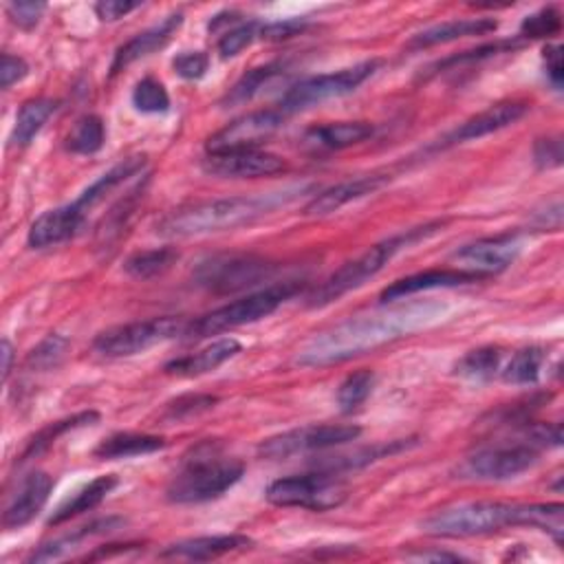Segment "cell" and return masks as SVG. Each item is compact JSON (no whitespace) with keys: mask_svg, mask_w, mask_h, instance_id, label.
Listing matches in <instances>:
<instances>
[{"mask_svg":"<svg viewBox=\"0 0 564 564\" xmlns=\"http://www.w3.org/2000/svg\"><path fill=\"white\" fill-rule=\"evenodd\" d=\"M437 311L439 309L433 304H415L391 313L353 318L313 337L298 355V364L331 366V364H339L350 357L364 355L366 350H372L387 342L404 337L406 333L419 329L424 322L437 320Z\"/></svg>","mask_w":564,"mask_h":564,"instance_id":"6da1fadb","label":"cell"},{"mask_svg":"<svg viewBox=\"0 0 564 564\" xmlns=\"http://www.w3.org/2000/svg\"><path fill=\"white\" fill-rule=\"evenodd\" d=\"M304 187H285L278 193L212 199L193 206H183L157 223V234L168 239H191L252 226L254 221L272 215L274 210L291 204Z\"/></svg>","mask_w":564,"mask_h":564,"instance_id":"7a4b0ae2","label":"cell"},{"mask_svg":"<svg viewBox=\"0 0 564 564\" xmlns=\"http://www.w3.org/2000/svg\"><path fill=\"white\" fill-rule=\"evenodd\" d=\"M245 474V465L230 459L219 441H202L181 461L165 490V498L174 505H199L221 498Z\"/></svg>","mask_w":564,"mask_h":564,"instance_id":"3957f363","label":"cell"},{"mask_svg":"<svg viewBox=\"0 0 564 564\" xmlns=\"http://www.w3.org/2000/svg\"><path fill=\"white\" fill-rule=\"evenodd\" d=\"M444 228L441 221H435V223H426V226H419V228H413V230H406L402 234H395L378 245H372L368 252H364L361 256H357L355 261L346 263L344 267H339L333 276H329L309 298H307V304L311 309H320V307H326L335 300H339L342 296H346L348 291H355L359 289L361 285H366L370 278L378 276L400 252L435 237L439 230Z\"/></svg>","mask_w":564,"mask_h":564,"instance_id":"277c9868","label":"cell"},{"mask_svg":"<svg viewBox=\"0 0 564 564\" xmlns=\"http://www.w3.org/2000/svg\"><path fill=\"white\" fill-rule=\"evenodd\" d=\"M518 503L470 500L444 507L422 522V531L439 538H472L516 527Z\"/></svg>","mask_w":564,"mask_h":564,"instance_id":"5b68a950","label":"cell"},{"mask_svg":"<svg viewBox=\"0 0 564 564\" xmlns=\"http://www.w3.org/2000/svg\"><path fill=\"white\" fill-rule=\"evenodd\" d=\"M300 289H302V283L272 285L267 289H261L256 293H250L241 300H234L230 304H223V307L202 315L199 320L185 326L183 335H187L191 339H204V337H212L217 333H223V331H230L237 326L254 324V322L276 313L287 300H291L296 293H300Z\"/></svg>","mask_w":564,"mask_h":564,"instance_id":"8992f818","label":"cell"},{"mask_svg":"<svg viewBox=\"0 0 564 564\" xmlns=\"http://www.w3.org/2000/svg\"><path fill=\"white\" fill-rule=\"evenodd\" d=\"M346 485L333 472H315L274 481L265 498L276 507H300L309 511H331L346 500Z\"/></svg>","mask_w":564,"mask_h":564,"instance_id":"52a82bcc","label":"cell"},{"mask_svg":"<svg viewBox=\"0 0 564 564\" xmlns=\"http://www.w3.org/2000/svg\"><path fill=\"white\" fill-rule=\"evenodd\" d=\"M380 67H382V60H366V62H359L355 67H348V69H342L335 73L307 78V80L298 82L296 87H291L283 95L280 111L285 115H289V113H298V111L324 104L329 100L348 95L355 89H359L368 78L378 73Z\"/></svg>","mask_w":564,"mask_h":564,"instance_id":"ba28073f","label":"cell"},{"mask_svg":"<svg viewBox=\"0 0 564 564\" xmlns=\"http://www.w3.org/2000/svg\"><path fill=\"white\" fill-rule=\"evenodd\" d=\"M274 265L254 254H217L202 261L195 269V283L212 293H234L269 280Z\"/></svg>","mask_w":564,"mask_h":564,"instance_id":"9c48e42d","label":"cell"},{"mask_svg":"<svg viewBox=\"0 0 564 564\" xmlns=\"http://www.w3.org/2000/svg\"><path fill=\"white\" fill-rule=\"evenodd\" d=\"M185 326L187 322L172 315L128 322V324L102 331L93 339V348L104 357H130L183 335Z\"/></svg>","mask_w":564,"mask_h":564,"instance_id":"30bf717a","label":"cell"},{"mask_svg":"<svg viewBox=\"0 0 564 564\" xmlns=\"http://www.w3.org/2000/svg\"><path fill=\"white\" fill-rule=\"evenodd\" d=\"M538 463V448L520 439L516 444H496L472 452L459 468L461 479L509 481Z\"/></svg>","mask_w":564,"mask_h":564,"instance_id":"8fae6325","label":"cell"},{"mask_svg":"<svg viewBox=\"0 0 564 564\" xmlns=\"http://www.w3.org/2000/svg\"><path fill=\"white\" fill-rule=\"evenodd\" d=\"M361 437L359 426H335V424H322V426H302L276 437L265 439L258 446V454L263 459H289L304 452H322L329 448L346 446L350 441H357Z\"/></svg>","mask_w":564,"mask_h":564,"instance_id":"7c38bea8","label":"cell"},{"mask_svg":"<svg viewBox=\"0 0 564 564\" xmlns=\"http://www.w3.org/2000/svg\"><path fill=\"white\" fill-rule=\"evenodd\" d=\"M285 113L280 108H265L248 113L208 139V152L232 150H258L285 126Z\"/></svg>","mask_w":564,"mask_h":564,"instance_id":"4fadbf2b","label":"cell"},{"mask_svg":"<svg viewBox=\"0 0 564 564\" xmlns=\"http://www.w3.org/2000/svg\"><path fill=\"white\" fill-rule=\"evenodd\" d=\"M522 237L520 234H498L490 239H481L470 243L452 254V258L461 265L463 272L476 274L481 278H490L494 274L505 272L522 252Z\"/></svg>","mask_w":564,"mask_h":564,"instance_id":"5bb4252c","label":"cell"},{"mask_svg":"<svg viewBox=\"0 0 564 564\" xmlns=\"http://www.w3.org/2000/svg\"><path fill=\"white\" fill-rule=\"evenodd\" d=\"M204 170L221 179H258L274 176L287 170V161L265 150H232V152H208Z\"/></svg>","mask_w":564,"mask_h":564,"instance_id":"9a60e30c","label":"cell"},{"mask_svg":"<svg viewBox=\"0 0 564 564\" xmlns=\"http://www.w3.org/2000/svg\"><path fill=\"white\" fill-rule=\"evenodd\" d=\"M51 490L54 479L47 472H32L30 476H25V481L19 485L16 494L3 511V527L21 529L30 525L49 503Z\"/></svg>","mask_w":564,"mask_h":564,"instance_id":"2e32d148","label":"cell"},{"mask_svg":"<svg viewBox=\"0 0 564 564\" xmlns=\"http://www.w3.org/2000/svg\"><path fill=\"white\" fill-rule=\"evenodd\" d=\"M389 179L391 176H387V174H366V176L346 179V181L329 187V191L315 195L311 199V204L304 208V215L307 217H329L353 202H359L372 193H378L380 187H384L389 183Z\"/></svg>","mask_w":564,"mask_h":564,"instance_id":"e0dca14e","label":"cell"},{"mask_svg":"<svg viewBox=\"0 0 564 564\" xmlns=\"http://www.w3.org/2000/svg\"><path fill=\"white\" fill-rule=\"evenodd\" d=\"M84 221H87V212L76 202L62 208H54L34 221L27 243L34 250H47V248L60 245L73 239L82 230Z\"/></svg>","mask_w":564,"mask_h":564,"instance_id":"ac0fdd59","label":"cell"},{"mask_svg":"<svg viewBox=\"0 0 564 564\" xmlns=\"http://www.w3.org/2000/svg\"><path fill=\"white\" fill-rule=\"evenodd\" d=\"M525 113H527V106L520 104V102L496 104V106L465 119L461 126H457L450 135H446L441 146L448 148V146H457V143H465V141L487 137L492 133H498V130L516 124L518 119L525 117Z\"/></svg>","mask_w":564,"mask_h":564,"instance_id":"d6986e66","label":"cell"},{"mask_svg":"<svg viewBox=\"0 0 564 564\" xmlns=\"http://www.w3.org/2000/svg\"><path fill=\"white\" fill-rule=\"evenodd\" d=\"M181 25H183V14L176 12V14H170L168 19H163L159 25L133 36L128 43H124L117 49V54L113 58V65H111V76H117L124 69H128L133 62L143 60L150 54L163 49L172 41V36L176 34V30Z\"/></svg>","mask_w":564,"mask_h":564,"instance_id":"ffe728a7","label":"cell"},{"mask_svg":"<svg viewBox=\"0 0 564 564\" xmlns=\"http://www.w3.org/2000/svg\"><path fill=\"white\" fill-rule=\"evenodd\" d=\"M479 280H485L476 274H470V272H463V269H428V272H422V274H413V276H406L393 285H389L380 300L387 304V302H395V300H404L408 296H415L419 291H433V289H452V287H461V285H472V283H479Z\"/></svg>","mask_w":564,"mask_h":564,"instance_id":"44dd1931","label":"cell"},{"mask_svg":"<svg viewBox=\"0 0 564 564\" xmlns=\"http://www.w3.org/2000/svg\"><path fill=\"white\" fill-rule=\"evenodd\" d=\"M252 540L241 533H219V536H197L185 538L165 546L159 555L165 560H215L232 551L250 549Z\"/></svg>","mask_w":564,"mask_h":564,"instance_id":"7402d4cb","label":"cell"},{"mask_svg":"<svg viewBox=\"0 0 564 564\" xmlns=\"http://www.w3.org/2000/svg\"><path fill=\"white\" fill-rule=\"evenodd\" d=\"M241 350H243V346H241L239 339L226 337V339H219V342L210 344L208 348H204L195 355L168 361L163 370L168 375H176V378H199V375H208V372L217 370L219 366H223L226 361L237 357Z\"/></svg>","mask_w":564,"mask_h":564,"instance_id":"603a6c76","label":"cell"},{"mask_svg":"<svg viewBox=\"0 0 564 564\" xmlns=\"http://www.w3.org/2000/svg\"><path fill=\"white\" fill-rule=\"evenodd\" d=\"M126 520L124 518H117V516H108V518H102V520H95L87 527H80L76 529L73 533H67V536H60L47 544H43L38 551H34L27 562L30 564H43V562H54V560H62L67 557L71 551H76L82 542L95 538V536H104V533H111L119 527H124Z\"/></svg>","mask_w":564,"mask_h":564,"instance_id":"cb8c5ba5","label":"cell"},{"mask_svg":"<svg viewBox=\"0 0 564 564\" xmlns=\"http://www.w3.org/2000/svg\"><path fill=\"white\" fill-rule=\"evenodd\" d=\"M498 30V21L494 19H465V21H448L435 27H428L411 38L413 49H428L437 45H448L470 36H487Z\"/></svg>","mask_w":564,"mask_h":564,"instance_id":"d4e9b609","label":"cell"},{"mask_svg":"<svg viewBox=\"0 0 564 564\" xmlns=\"http://www.w3.org/2000/svg\"><path fill=\"white\" fill-rule=\"evenodd\" d=\"M375 135V126L368 122H335L313 126L304 133V143L315 150H344L361 143Z\"/></svg>","mask_w":564,"mask_h":564,"instance_id":"484cf974","label":"cell"},{"mask_svg":"<svg viewBox=\"0 0 564 564\" xmlns=\"http://www.w3.org/2000/svg\"><path fill=\"white\" fill-rule=\"evenodd\" d=\"M117 483H119V481H117V476H113V474L93 479V481L87 483L80 492H76L69 500H65V503L51 514V518L47 520V525H49V527H58V525H62V522H67V520H71V518L84 514V511L95 509V507L117 487Z\"/></svg>","mask_w":564,"mask_h":564,"instance_id":"4316f807","label":"cell"},{"mask_svg":"<svg viewBox=\"0 0 564 564\" xmlns=\"http://www.w3.org/2000/svg\"><path fill=\"white\" fill-rule=\"evenodd\" d=\"M143 165H146V154H133V157L119 161L108 172H104L93 185H89L87 191L76 199V204L89 215L91 208H95L102 199H106V195H111L117 185L133 179Z\"/></svg>","mask_w":564,"mask_h":564,"instance_id":"83f0119b","label":"cell"},{"mask_svg":"<svg viewBox=\"0 0 564 564\" xmlns=\"http://www.w3.org/2000/svg\"><path fill=\"white\" fill-rule=\"evenodd\" d=\"M165 448L163 437L154 435H139V433H117L93 450V454L102 461H117V459H133V457H143L152 454Z\"/></svg>","mask_w":564,"mask_h":564,"instance_id":"f1b7e54d","label":"cell"},{"mask_svg":"<svg viewBox=\"0 0 564 564\" xmlns=\"http://www.w3.org/2000/svg\"><path fill=\"white\" fill-rule=\"evenodd\" d=\"M56 108H58V102H54L49 97H38V100L25 102L16 115L12 141L16 146H30L38 137V133L45 128V124L51 119Z\"/></svg>","mask_w":564,"mask_h":564,"instance_id":"f546056e","label":"cell"},{"mask_svg":"<svg viewBox=\"0 0 564 564\" xmlns=\"http://www.w3.org/2000/svg\"><path fill=\"white\" fill-rule=\"evenodd\" d=\"M516 527L540 529L560 544L562 533H564V507L560 503H533V505L518 503V525Z\"/></svg>","mask_w":564,"mask_h":564,"instance_id":"4dcf8cb0","label":"cell"},{"mask_svg":"<svg viewBox=\"0 0 564 564\" xmlns=\"http://www.w3.org/2000/svg\"><path fill=\"white\" fill-rule=\"evenodd\" d=\"M100 422V413L95 411H89V413H78L73 417H67L62 422H56V424H49L47 428H43L30 444H27V450L23 452V459L21 461H30L32 457H38L41 452L49 450L62 435L71 433V430H78V428H84V426H93Z\"/></svg>","mask_w":564,"mask_h":564,"instance_id":"1f68e13d","label":"cell"},{"mask_svg":"<svg viewBox=\"0 0 564 564\" xmlns=\"http://www.w3.org/2000/svg\"><path fill=\"white\" fill-rule=\"evenodd\" d=\"M500 359H503V350L498 346H481L463 355L454 366V370L463 380L485 382V380H492L498 372Z\"/></svg>","mask_w":564,"mask_h":564,"instance_id":"d6a6232c","label":"cell"},{"mask_svg":"<svg viewBox=\"0 0 564 564\" xmlns=\"http://www.w3.org/2000/svg\"><path fill=\"white\" fill-rule=\"evenodd\" d=\"M179 261V252L172 248L146 250L126 258L124 272L137 280H150L165 274Z\"/></svg>","mask_w":564,"mask_h":564,"instance_id":"836d02e7","label":"cell"},{"mask_svg":"<svg viewBox=\"0 0 564 564\" xmlns=\"http://www.w3.org/2000/svg\"><path fill=\"white\" fill-rule=\"evenodd\" d=\"M285 71V67L280 62H272V65H265V67H258V69H252L248 71L232 89L230 93L226 95L223 104H245L250 100H254L258 93L265 91V87H269L280 73Z\"/></svg>","mask_w":564,"mask_h":564,"instance_id":"e575fe53","label":"cell"},{"mask_svg":"<svg viewBox=\"0 0 564 564\" xmlns=\"http://www.w3.org/2000/svg\"><path fill=\"white\" fill-rule=\"evenodd\" d=\"M106 141V128L102 117L84 115L80 117L71 133L67 135V150L73 154H95Z\"/></svg>","mask_w":564,"mask_h":564,"instance_id":"d590c367","label":"cell"},{"mask_svg":"<svg viewBox=\"0 0 564 564\" xmlns=\"http://www.w3.org/2000/svg\"><path fill=\"white\" fill-rule=\"evenodd\" d=\"M544 364V353L538 346H527L520 348L509 364L503 370V380L514 387H527L536 384L540 380V370Z\"/></svg>","mask_w":564,"mask_h":564,"instance_id":"8d00e7d4","label":"cell"},{"mask_svg":"<svg viewBox=\"0 0 564 564\" xmlns=\"http://www.w3.org/2000/svg\"><path fill=\"white\" fill-rule=\"evenodd\" d=\"M375 387V372L372 370H357L350 372L348 378L337 389V406L342 413L357 411L372 393Z\"/></svg>","mask_w":564,"mask_h":564,"instance_id":"74e56055","label":"cell"},{"mask_svg":"<svg viewBox=\"0 0 564 564\" xmlns=\"http://www.w3.org/2000/svg\"><path fill=\"white\" fill-rule=\"evenodd\" d=\"M133 106L146 115H159L170 108V95L165 87L154 78H143L133 89Z\"/></svg>","mask_w":564,"mask_h":564,"instance_id":"f35d334b","label":"cell"},{"mask_svg":"<svg viewBox=\"0 0 564 564\" xmlns=\"http://www.w3.org/2000/svg\"><path fill=\"white\" fill-rule=\"evenodd\" d=\"M67 350H69V339L65 335L51 333L27 355V368L38 370V372L51 370V368L60 366Z\"/></svg>","mask_w":564,"mask_h":564,"instance_id":"ab89813d","label":"cell"},{"mask_svg":"<svg viewBox=\"0 0 564 564\" xmlns=\"http://www.w3.org/2000/svg\"><path fill=\"white\" fill-rule=\"evenodd\" d=\"M261 34V23L250 21V23H239L232 30H228L221 38H219V54L223 60L228 58H237L241 51H245L254 41H258Z\"/></svg>","mask_w":564,"mask_h":564,"instance_id":"60d3db41","label":"cell"},{"mask_svg":"<svg viewBox=\"0 0 564 564\" xmlns=\"http://www.w3.org/2000/svg\"><path fill=\"white\" fill-rule=\"evenodd\" d=\"M562 30V16L555 8H544L531 16H527L520 25V36L522 38H531V41H540V38H551L555 34H560Z\"/></svg>","mask_w":564,"mask_h":564,"instance_id":"b9f144b4","label":"cell"},{"mask_svg":"<svg viewBox=\"0 0 564 564\" xmlns=\"http://www.w3.org/2000/svg\"><path fill=\"white\" fill-rule=\"evenodd\" d=\"M219 404V398L215 395H183L176 398L165 406V419L168 422H181L187 417H195L202 413L212 411Z\"/></svg>","mask_w":564,"mask_h":564,"instance_id":"7bdbcfd3","label":"cell"},{"mask_svg":"<svg viewBox=\"0 0 564 564\" xmlns=\"http://www.w3.org/2000/svg\"><path fill=\"white\" fill-rule=\"evenodd\" d=\"M172 69L183 80H202L210 69V58L204 51H185L172 60Z\"/></svg>","mask_w":564,"mask_h":564,"instance_id":"ee69618b","label":"cell"},{"mask_svg":"<svg viewBox=\"0 0 564 564\" xmlns=\"http://www.w3.org/2000/svg\"><path fill=\"white\" fill-rule=\"evenodd\" d=\"M47 12V3H34V0H16V3L8 5V16L12 23L25 32H32L38 27L43 14Z\"/></svg>","mask_w":564,"mask_h":564,"instance_id":"f6af8a7d","label":"cell"},{"mask_svg":"<svg viewBox=\"0 0 564 564\" xmlns=\"http://www.w3.org/2000/svg\"><path fill=\"white\" fill-rule=\"evenodd\" d=\"M518 45L507 41V43H494V45H487V47H481V49H474V51H465V54H459V56H452L444 62L437 65V69H450V67H461V65H472V62H481V60H487L496 54H505V51H511L516 49Z\"/></svg>","mask_w":564,"mask_h":564,"instance_id":"bcb514c9","label":"cell"},{"mask_svg":"<svg viewBox=\"0 0 564 564\" xmlns=\"http://www.w3.org/2000/svg\"><path fill=\"white\" fill-rule=\"evenodd\" d=\"M309 27L307 19H289V21H278V23H269V25H261V41L267 43H280V41H289L298 34H302Z\"/></svg>","mask_w":564,"mask_h":564,"instance_id":"7dc6e473","label":"cell"},{"mask_svg":"<svg viewBox=\"0 0 564 564\" xmlns=\"http://www.w3.org/2000/svg\"><path fill=\"white\" fill-rule=\"evenodd\" d=\"M533 161L540 170L557 168L562 163V139L560 137L538 139L533 146Z\"/></svg>","mask_w":564,"mask_h":564,"instance_id":"c3c4849f","label":"cell"},{"mask_svg":"<svg viewBox=\"0 0 564 564\" xmlns=\"http://www.w3.org/2000/svg\"><path fill=\"white\" fill-rule=\"evenodd\" d=\"M27 73H30V65L23 58L3 54V60H0V87H3V91L12 89L16 82L25 80Z\"/></svg>","mask_w":564,"mask_h":564,"instance_id":"681fc988","label":"cell"},{"mask_svg":"<svg viewBox=\"0 0 564 564\" xmlns=\"http://www.w3.org/2000/svg\"><path fill=\"white\" fill-rule=\"evenodd\" d=\"M139 8V3H126V0H102V3L95 5V14L102 23H115Z\"/></svg>","mask_w":564,"mask_h":564,"instance_id":"f907efd6","label":"cell"},{"mask_svg":"<svg viewBox=\"0 0 564 564\" xmlns=\"http://www.w3.org/2000/svg\"><path fill=\"white\" fill-rule=\"evenodd\" d=\"M562 47L560 45H549L542 51V60H544V69H546V78L551 80V84L555 89H562L564 82V60H562Z\"/></svg>","mask_w":564,"mask_h":564,"instance_id":"816d5d0a","label":"cell"},{"mask_svg":"<svg viewBox=\"0 0 564 564\" xmlns=\"http://www.w3.org/2000/svg\"><path fill=\"white\" fill-rule=\"evenodd\" d=\"M408 560L419 562H463L465 557L459 553H446V551H424V553H408Z\"/></svg>","mask_w":564,"mask_h":564,"instance_id":"f5cc1de1","label":"cell"},{"mask_svg":"<svg viewBox=\"0 0 564 564\" xmlns=\"http://www.w3.org/2000/svg\"><path fill=\"white\" fill-rule=\"evenodd\" d=\"M0 357H3V380L8 382L10 372H12V364H14V346L8 337L3 339V344H0Z\"/></svg>","mask_w":564,"mask_h":564,"instance_id":"db71d44e","label":"cell"}]
</instances>
